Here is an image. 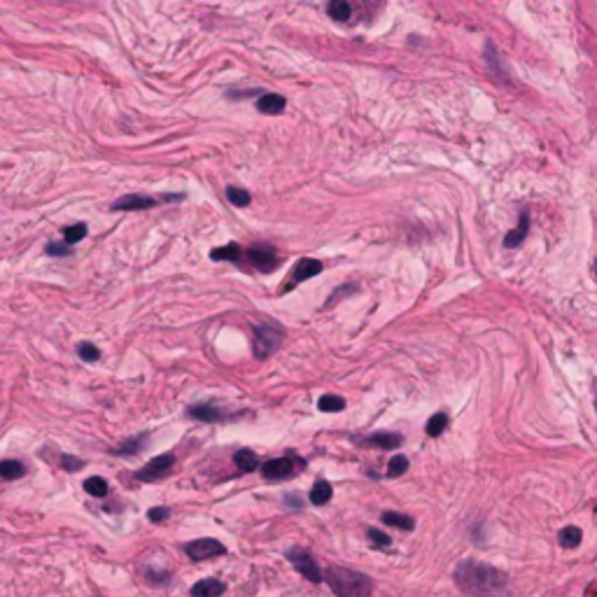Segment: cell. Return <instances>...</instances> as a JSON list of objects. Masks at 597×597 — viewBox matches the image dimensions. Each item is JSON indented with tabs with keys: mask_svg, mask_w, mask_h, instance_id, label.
<instances>
[{
	"mask_svg": "<svg viewBox=\"0 0 597 597\" xmlns=\"http://www.w3.org/2000/svg\"><path fill=\"white\" fill-rule=\"evenodd\" d=\"M455 581L462 586V591L476 597H501L506 591V576L499 569L472 560L460 564Z\"/></svg>",
	"mask_w": 597,
	"mask_h": 597,
	"instance_id": "obj_1",
	"label": "cell"
},
{
	"mask_svg": "<svg viewBox=\"0 0 597 597\" xmlns=\"http://www.w3.org/2000/svg\"><path fill=\"white\" fill-rule=\"evenodd\" d=\"M324 581L336 597H371L373 593V581L348 567H327Z\"/></svg>",
	"mask_w": 597,
	"mask_h": 597,
	"instance_id": "obj_2",
	"label": "cell"
},
{
	"mask_svg": "<svg viewBox=\"0 0 597 597\" xmlns=\"http://www.w3.org/2000/svg\"><path fill=\"white\" fill-rule=\"evenodd\" d=\"M283 343V331L271 327V324H259L257 329H254V336H252V350H254V357L257 360H266L275 353L278 348Z\"/></svg>",
	"mask_w": 597,
	"mask_h": 597,
	"instance_id": "obj_3",
	"label": "cell"
},
{
	"mask_svg": "<svg viewBox=\"0 0 597 597\" xmlns=\"http://www.w3.org/2000/svg\"><path fill=\"white\" fill-rule=\"evenodd\" d=\"M285 555H288V560L294 564V569H297L301 576H306L310 584H322V581H324L322 569L317 567L315 558L306 551V548L294 546V548H290V551L285 553Z\"/></svg>",
	"mask_w": 597,
	"mask_h": 597,
	"instance_id": "obj_4",
	"label": "cell"
},
{
	"mask_svg": "<svg viewBox=\"0 0 597 597\" xmlns=\"http://www.w3.org/2000/svg\"><path fill=\"white\" fill-rule=\"evenodd\" d=\"M185 553H187L189 560L203 562V560L217 558V555H224V553H227V546L222 544V541H217V539L203 537V539L189 541V544L185 546Z\"/></svg>",
	"mask_w": 597,
	"mask_h": 597,
	"instance_id": "obj_5",
	"label": "cell"
},
{
	"mask_svg": "<svg viewBox=\"0 0 597 597\" xmlns=\"http://www.w3.org/2000/svg\"><path fill=\"white\" fill-rule=\"evenodd\" d=\"M173 467H175V455H173V453H164V455L149 460V462L142 467L140 472H135V479L145 481V483H152V481L164 479V476H169Z\"/></svg>",
	"mask_w": 597,
	"mask_h": 597,
	"instance_id": "obj_6",
	"label": "cell"
},
{
	"mask_svg": "<svg viewBox=\"0 0 597 597\" xmlns=\"http://www.w3.org/2000/svg\"><path fill=\"white\" fill-rule=\"evenodd\" d=\"M248 259L252 261V266L261 271V273H273V271L280 266L278 261V252L271 248L268 243H254L248 250Z\"/></svg>",
	"mask_w": 597,
	"mask_h": 597,
	"instance_id": "obj_7",
	"label": "cell"
},
{
	"mask_svg": "<svg viewBox=\"0 0 597 597\" xmlns=\"http://www.w3.org/2000/svg\"><path fill=\"white\" fill-rule=\"evenodd\" d=\"M317 273H322V261H320V259H310V257L299 259L297 264H294V271L290 273L288 283H285L283 292L294 290L297 285H301L304 280H308V278H313V275H317Z\"/></svg>",
	"mask_w": 597,
	"mask_h": 597,
	"instance_id": "obj_8",
	"label": "cell"
},
{
	"mask_svg": "<svg viewBox=\"0 0 597 597\" xmlns=\"http://www.w3.org/2000/svg\"><path fill=\"white\" fill-rule=\"evenodd\" d=\"M261 469V476H264L266 481H283V479H290V476L297 472V467H294V457H275V460H268L259 467Z\"/></svg>",
	"mask_w": 597,
	"mask_h": 597,
	"instance_id": "obj_9",
	"label": "cell"
},
{
	"mask_svg": "<svg viewBox=\"0 0 597 597\" xmlns=\"http://www.w3.org/2000/svg\"><path fill=\"white\" fill-rule=\"evenodd\" d=\"M161 201H157L152 196H145V194H126L122 198H117L113 203V210H124V212H133V210H149V208H157V205Z\"/></svg>",
	"mask_w": 597,
	"mask_h": 597,
	"instance_id": "obj_10",
	"label": "cell"
},
{
	"mask_svg": "<svg viewBox=\"0 0 597 597\" xmlns=\"http://www.w3.org/2000/svg\"><path fill=\"white\" fill-rule=\"evenodd\" d=\"M189 418L194 420H201V423H222V420H229L232 418V413L217 409V406L212 404H196L189 409Z\"/></svg>",
	"mask_w": 597,
	"mask_h": 597,
	"instance_id": "obj_11",
	"label": "cell"
},
{
	"mask_svg": "<svg viewBox=\"0 0 597 597\" xmlns=\"http://www.w3.org/2000/svg\"><path fill=\"white\" fill-rule=\"evenodd\" d=\"M224 593H227V584H222L220 579H201L189 591L192 597H222Z\"/></svg>",
	"mask_w": 597,
	"mask_h": 597,
	"instance_id": "obj_12",
	"label": "cell"
},
{
	"mask_svg": "<svg viewBox=\"0 0 597 597\" xmlns=\"http://www.w3.org/2000/svg\"><path fill=\"white\" fill-rule=\"evenodd\" d=\"M147 439H149V434H135L131 436V439H126L117 445V448H113L110 453L113 455H138L140 450H145V445H147Z\"/></svg>",
	"mask_w": 597,
	"mask_h": 597,
	"instance_id": "obj_13",
	"label": "cell"
},
{
	"mask_svg": "<svg viewBox=\"0 0 597 597\" xmlns=\"http://www.w3.org/2000/svg\"><path fill=\"white\" fill-rule=\"evenodd\" d=\"M285 106H288V98L280 96V93H264L257 101V110L261 115H280Z\"/></svg>",
	"mask_w": 597,
	"mask_h": 597,
	"instance_id": "obj_14",
	"label": "cell"
},
{
	"mask_svg": "<svg viewBox=\"0 0 597 597\" xmlns=\"http://www.w3.org/2000/svg\"><path fill=\"white\" fill-rule=\"evenodd\" d=\"M234 465H236L238 469H241L243 474L257 472V469L261 467V465H259L257 453H252L250 448H241V450H236V453H234Z\"/></svg>",
	"mask_w": 597,
	"mask_h": 597,
	"instance_id": "obj_15",
	"label": "cell"
},
{
	"mask_svg": "<svg viewBox=\"0 0 597 597\" xmlns=\"http://www.w3.org/2000/svg\"><path fill=\"white\" fill-rule=\"evenodd\" d=\"M364 443L373 445V448H380V450H392V448H399V445H402V436L399 434L378 432V434H371Z\"/></svg>",
	"mask_w": 597,
	"mask_h": 597,
	"instance_id": "obj_16",
	"label": "cell"
},
{
	"mask_svg": "<svg viewBox=\"0 0 597 597\" xmlns=\"http://www.w3.org/2000/svg\"><path fill=\"white\" fill-rule=\"evenodd\" d=\"M331 495H334L331 483H327V481L320 479V481H315L313 488H310L308 499H310V504H313V506H324V504H327V501L331 499Z\"/></svg>",
	"mask_w": 597,
	"mask_h": 597,
	"instance_id": "obj_17",
	"label": "cell"
},
{
	"mask_svg": "<svg viewBox=\"0 0 597 597\" xmlns=\"http://www.w3.org/2000/svg\"><path fill=\"white\" fill-rule=\"evenodd\" d=\"M23 476H26V467H23V462H19V460H3V462H0V479L17 481V479H23Z\"/></svg>",
	"mask_w": 597,
	"mask_h": 597,
	"instance_id": "obj_18",
	"label": "cell"
},
{
	"mask_svg": "<svg viewBox=\"0 0 597 597\" xmlns=\"http://www.w3.org/2000/svg\"><path fill=\"white\" fill-rule=\"evenodd\" d=\"M241 245L238 243H227V245H222V248L217 250H210V259L212 261H238L241 259Z\"/></svg>",
	"mask_w": 597,
	"mask_h": 597,
	"instance_id": "obj_19",
	"label": "cell"
},
{
	"mask_svg": "<svg viewBox=\"0 0 597 597\" xmlns=\"http://www.w3.org/2000/svg\"><path fill=\"white\" fill-rule=\"evenodd\" d=\"M317 409L322 413H339L346 409V399L339 394H322L320 399H317Z\"/></svg>",
	"mask_w": 597,
	"mask_h": 597,
	"instance_id": "obj_20",
	"label": "cell"
},
{
	"mask_svg": "<svg viewBox=\"0 0 597 597\" xmlns=\"http://www.w3.org/2000/svg\"><path fill=\"white\" fill-rule=\"evenodd\" d=\"M445 427H448V413L439 411V413H434V416L427 420L425 432H427V436H439V434H443Z\"/></svg>",
	"mask_w": 597,
	"mask_h": 597,
	"instance_id": "obj_21",
	"label": "cell"
},
{
	"mask_svg": "<svg viewBox=\"0 0 597 597\" xmlns=\"http://www.w3.org/2000/svg\"><path fill=\"white\" fill-rule=\"evenodd\" d=\"M558 539H560V546H562V548H576V546L581 544V539H584V535H581L579 528H574V525H569V528H562V530H560Z\"/></svg>",
	"mask_w": 597,
	"mask_h": 597,
	"instance_id": "obj_22",
	"label": "cell"
},
{
	"mask_svg": "<svg viewBox=\"0 0 597 597\" xmlns=\"http://www.w3.org/2000/svg\"><path fill=\"white\" fill-rule=\"evenodd\" d=\"M327 12L331 19L346 21V19H350V14H353V7H350V3H346V0H331L327 5Z\"/></svg>",
	"mask_w": 597,
	"mask_h": 597,
	"instance_id": "obj_23",
	"label": "cell"
},
{
	"mask_svg": "<svg viewBox=\"0 0 597 597\" xmlns=\"http://www.w3.org/2000/svg\"><path fill=\"white\" fill-rule=\"evenodd\" d=\"M383 523L392 525V528H399V530H413V528H416L413 518H409V516H404V513H394V511H385L383 513Z\"/></svg>",
	"mask_w": 597,
	"mask_h": 597,
	"instance_id": "obj_24",
	"label": "cell"
},
{
	"mask_svg": "<svg viewBox=\"0 0 597 597\" xmlns=\"http://www.w3.org/2000/svg\"><path fill=\"white\" fill-rule=\"evenodd\" d=\"M84 490L89 492L91 497H106L108 495V481L101 479V476H89L84 481Z\"/></svg>",
	"mask_w": 597,
	"mask_h": 597,
	"instance_id": "obj_25",
	"label": "cell"
},
{
	"mask_svg": "<svg viewBox=\"0 0 597 597\" xmlns=\"http://www.w3.org/2000/svg\"><path fill=\"white\" fill-rule=\"evenodd\" d=\"M528 227H530V217H528V212H525V215H523V220H521V227L504 238L506 248H516V245H518V243H523V238L528 236Z\"/></svg>",
	"mask_w": 597,
	"mask_h": 597,
	"instance_id": "obj_26",
	"label": "cell"
},
{
	"mask_svg": "<svg viewBox=\"0 0 597 597\" xmlns=\"http://www.w3.org/2000/svg\"><path fill=\"white\" fill-rule=\"evenodd\" d=\"M227 198L229 203H234L236 208H245V205H250V192L248 189H241V187H227Z\"/></svg>",
	"mask_w": 597,
	"mask_h": 597,
	"instance_id": "obj_27",
	"label": "cell"
},
{
	"mask_svg": "<svg viewBox=\"0 0 597 597\" xmlns=\"http://www.w3.org/2000/svg\"><path fill=\"white\" fill-rule=\"evenodd\" d=\"M84 236H86V224H70V227L63 229V238H66L63 243H66L68 248H70V245L79 243Z\"/></svg>",
	"mask_w": 597,
	"mask_h": 597,
	"instance_id": "obj_28",
	"label": "cell"
},
{
	"mask_svg": "<svg viewBox=\"0 0 597 597\" xmlns=\"http://www.w3.org/2000/svg\"><path fill=\"white\" fill-rule=\"evenodd\" d=\"M77 355L82 362H98L101 360V350L93 343H79L77 346Z\"/></svg>",
	"mask_w": 597,
	"mask_h": 597,
	"instance_id": "obj_29",
	"label": "cell"
},
{
	"mask_svg": "<svg viewBox=\"0 0 597 597\" xmlns=\"http://www.w3.org/2000/svg\"><path fill=\"white\" fill-rule=\"evenodd\" d=\"M406 469H409V460H406L404 455H394L387 465V476L390 479H397V476H402Z\"/></svg>",
	"mask_w": 597,
	"mask_h": 597,
	"instance_id": "obj_30",
	"label": "cell"
},
{
	"mask_svg": "<svg viewBox=\"0 0 597 597\" xmlns=\"http://www.w3.org/2000/svg\"><path fill=\"white\" fill-rule=\"evenodd\" d=\"M366 537H369V541L373 544V548H387L390 544H392V539H390L385 532H380V530H366Z\"/></svg>",
	"mask_w": 597,
	"mask_h": 597,
	"instance_id": "obj_31",
	"label": "cell"
},
{
	"mask_svg": "<svg viewBox=\"0 0 597 597\" xmlns=\"http://www.w3.org/2000/svg\"><path fill=\"white\" fill-rule=\"evenodd\" d=\"M59 465H61V469H66V472H79V469L84 467L82 460L75 455H61Z\"/></svg>",
	"mask_w": 597,
	"mask_h": 597,
	"instance_id": "obj_32",
	"label": "cell"
},
{
	"mask_svg": "<svg viewBox=\"0 0 597 597\" xmlns=\"http://www.w3.org/2000/svg\"><path fill=\"white\" fill-rule=\"evenodd\" d=\"M147 518L152 523H164V521L171 518V508L169 506H154L147 511Z\"/></svg>",
	"mask_w": 597,
	"mask_h": 597,
	"instance_id": "obj_33",
	"label": "cell"
},
{
	"mask_svg": "<svg viewBox=\"0 0 597 597\" xmlns=\"http://www.w3.org/2000/svg\"><path fill=\"white\" fill-rule=\"evenodd\" d=\"M45 250H47V254H52V257H66V254L73 252L66 243H50Z\"/></svg>",
	"mask_w": 597,
	"mask_h": 597,
	"instance_id": "obj_34",
	"label": "cell"
},
{
	"mask_svg": "<svg viewBox=\"0 0 597 597\" xmlns=\"http://www.w3.org/2000/svg\"><path fill=\"white\" fill-rule=\"evenodd\" d=\"M584 597H597V579H595V581H591V584H588Z\"/></svg>",
	"mask_w": 597,
	"mask_h": 597,
	"instance_id": "obj_35",
	"label": "cell"
},
{
	"mask_svg": "<svg viewBox=\"0 0 597 597\" xmlns=\"http://www.w3.org/2000/svg\"><path fill=\"white\" fill-rule=\"evenodd\" d=\"M595 278H597V259H595Z\"/></svg>",
	"mask_w": 597,
	"mask_h": 597,
	"instance_id": "obj_36",
	"label": "cell"
},
{
	"mask_svg": "<svg viewBox=\"0 0 597 597\" xmlns=\"http://www.w3.org/2000/svg\"><path fill=\"white\" fill-rule=\"evenodd\" d=\"M595 409H597V399H595Z\"/></svg>",
	"mask_w": 597,
	"mask_h": 597,
	"instance_id": "obj_37",
	"label": "cell"
}]
</instances>
